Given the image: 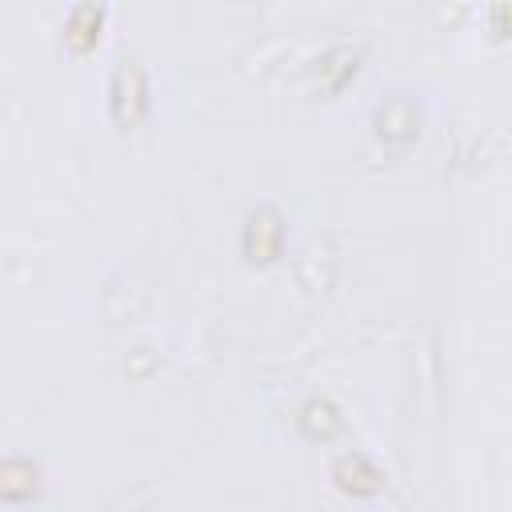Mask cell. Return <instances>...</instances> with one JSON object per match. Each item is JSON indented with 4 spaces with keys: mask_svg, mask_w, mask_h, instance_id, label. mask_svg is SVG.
Segmentation results:
<instances>
[{
    "mask_svg": "<svg viewBox=\"0 0 512 512\" xmlns=\"http://www.w3.org/2000/svg\"><path fill=\"white\" fill-rule=\"evenodd\" d=\"M144 112H148V76L140 60H120V68L112 72V116L116 124L132 128L144 120Z\"/></svg>",
    "mask_w": 512,
    "mask_h": 512,
    "instance_id": "cell-1",
    "label": "cell"
},
{
    "mask_svg": "<svg viewBox=\"0 0 512 512\" xmlns=\"http://www.w3.org/2000/svg\"><path fill=\"white\" fill-rule=\"evenodd\" d=\"M280 236H284V228H280L276 208H256L244 224V252L252 260H272L280 248Z\"/></svg>",
    "mask_w": 512,
    "mask_h": 512,
    "instance_id": "cell-2",
    "label": "cell"
},
{
    "mask_svg": "<svg viewBox=\"0 0 512 512\" xmlns=\"http://www.w3.org/2000/svg\"><path fill=\"white\" fill-rule=\"evenodd\" d=\"M332 476H336V484L344 492H356V496H368V492H376L384 484V476L364 456H340L336 468H332Z\"/></svg>",
    "mask_w": 512,
    "mask_h": 512,
    "instance_id": "cell-3",
    "label": "cell"
},
{
    "mask_svg": "<svg viewBox=\"0 0 512 512\" xmlns=\"http://www.w3.org/2000/svg\"><path fill=\"white\" fill-rule=\"evenodd\" d=\"M100 24H104V12H100L96 4H80V8L72 12V20H68V32H64L68 48H72V52H88V48L100 40Z\"/></svg>",
    "mask_w": 512,
    "mask_h": 512,
    "instance_id": "cell-4",
    "label": "cell"
},
{
    "mask_svg": "<svg viewBox=\"0 0 512 512\" xmlns=\"http://www.w3.org/2000/svg\"><path fill=\"white\" fill-rule=\"evenodd\" d=\"M376 124H380V136L384 140H408V136H416V112H412V104L404 96L388 100L376 112Z\"/></svg>",
    "mask_w": 512,
    "mask_h": 512,
    "instance_id": "cell-5",
    "label": "cell"
},
{
    "mask_svg": "<svg viewBox=\"0 0 512 512\" xmlns=\"http://www.w3.org/2000/svg\"><path fill=\"white\" fill-rule=\"evenodd\" d=\"M300 424H304V432L312 440H328V436L340 432V412L328 400H308L304 412H300Z\"/></svg>",
    "mask_w": 512,
    "mask_h": 512,
    "instance_id": "cell-6",
    "label": "cell"
},
{
    "mask_svg": "<svg viewBox=\"0 0 512 512\" xmlns=\"http://www.w3.org/2000/svg\"><path fill=\"white\" fill-rule=\"evenodd\" d=\"M36 480H40V472L32 468V464H4L0 468V496L4 500H28L32 492H36Z\"/></svg>",
    "mask_w": 512,
    "mask_h": 512,
    "instance_id": "cell-7",
    "label": "cell"
},
{
    "mask_svg": "<svg viewBox=\"0 0 512 512\" xmlns=\"http://www.w3.org/2000/svg\"><path fill=\"white\" fill-rule=\"evenodd\" d=\"M352 72H356V56H352V52H344V48L328 52V56H324V64H320V80H324V88H340Z\"/></svg>",
    "mask_w": 512,
    "mask_h": 512,
    "instance_id": "cell-8",
    "label": "cell"
}]
</instances>
